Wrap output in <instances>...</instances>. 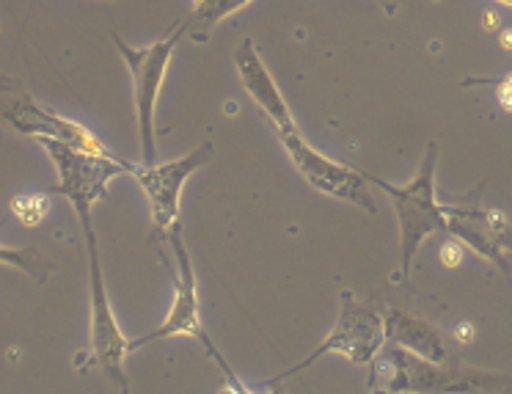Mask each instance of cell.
<instances>
[{"mask_svg": "<svg viewBox=\"0 0 512 394\" xmlns=\"http://www.w3.org/2000/svg\"><path fill=\"white\" fill-rule=\"evenodd\" d=\"M188 34L185 20L163 39H157L146 47H133L124 42L119 34H111L113 45L124 58V67L133 78V102H135V124H138V141H141V163L157 160V138H155V108L160 100V89L166 80L168 64L174 58V50Z\"/></svg>", "mask_w": 512, "mask_h": 394, "instance_id": "obj_4", "label": "cell"}, {"mask_svg": "<svg viewBox=\"0 0 512 394\" xmlns=\"http://www.w3.org/2000/svg\"><path fill=\"white\" fill-rule=\"evenodd\" d=\"M496 213H479V210H466V207H449L446 204V232L460 240L463 246L474 248L479 257L493 262L501 273L510 276V262L504 257L501 246V229L496 224Z\"/></svg>", "mask_w": 512, "mask_h": 394, "instance_id": "obj_12", "label": "cell"}, {"mask_svg": "<svg viewBox=\"0 0 512 394\" xmlns=\"http://www.w3.org/2000/svg\"><path fill=\"white\" fill-rule=\"evenodd\" d=\"M215 155V147L210 141H204L199 147L168 163H138L133 171V180L141 185L146 202H149V215L155 224L157 235H168L174 226L179 224V199L185 191V182L196 174V171L210 163Z\"/></svg>", "mask_w": 512, "mask_h": 394, "instance_id": "obj_9", "label": "cell"}, {"mask_svg": "<svg viewBox=\"0 0 512 394\" xmlns=\"http://www.w3.org/2000/svg\"><path fill=\"white\" fill-rule=\"evenodd\" d=\"M12 213L28 226H36L47 215V199L45 196H20L14 199Z\"/></svg>", "mask_w": 512, "mask_h": 394, "instance_id": "obj_16", "label": "cell"}, {"mask_svg": "<svg viewBox=\"0 0 512 394\" xmlns=\"http://www.w3.org/2000/svg\"><path fill=\"white\" fill-rule=\"evenodd\" d=\"M168 243H171V251H174V259H177V282H174V298H171V306H168L166 320L149 331L146 337H138L133 342V348H141V345H149V342H160V339H174V337H190L199 339L204 348L210 350V356L218 364L221 370L226 372L229 381L237 383V378L229 370V364L223 361V356L218 353V348L212 345V339L204 334V326H201V301H199V279H196V268H193V259H190V251L182 240V224H177L171 232H168ZM240 389V386H237ZM243 392V389H240Z\"/></svg>", "mask_w": 512, "mask_h": 394, "instance_id": "obj_7", "label": "cell"}, {"mask_svg": "<svg viewBox=\"0 0 512 394\" xmlns=\"http://www.w3.org/2000/svg\"><path fill=\"white\" fill-rule=\"evenodd\" d=\"M83 235H86V248H89L91 353H94L97 367L108 375V381H111L119 392H130L127 372H124V361H127L130 350H133V342L124 337L122 326H119V320L113 315L108 287H105V276H102V259L94 224L83 226Z\"/></svg>", "mask_w": 512, "mask_h": 394, "instance_id": "obj_5", "label": "cell"}, {"mask_svg": "<svg viewBox=\"0 0 512 394\" xmlns=\"http://www.w3.org/2000/svg\"><path fill=\"white\" fill-rule=\"evenodd\" d=\"M276 136H279L287 158L292 160V166L298 169V174L312 185L314 191L325 193L331 199H339V202L356 204L361 210H367L369 215L378 213V207H375L372 196H369L367 174L364 171H356L345 166V163H336V160L325 158L323 152H317L301 136L298 127L276 130Z\"/></svg>", "mask_w": 512, "mask_h": 394, "instance_id": "obj_8", "label": "cell"}, {"mask_svg": "<svg viewBox=\"0 0 512 394\" xmlns=\"http://www.w3.org/2000/svg\"><path fill=\"white\" fill-rule=\"evenodd\" d=\"M0 265H9V268H17V271L28 273L36 282H45L47 276H50V271H53V265H50L42 254L31 251V248L0 246Z\"/></svg>", "mask_w": 512, "mask_h": 394, "instance_id": "obj_15", "label": "cell"}, {"mask_svg": "<svg viewBox=\"0 0 512 394\" xmlns=\"http://www.w3.org/2000/svg\"><path fill=\"white\" fill-rule=\"evenodd\" d=\"M234 69L240 75L243 89L248 91V97L256 102V108L265 113V119L273 124V130H290L298 127L292 119V111L284 94H281L279 83L270 75L268 64L262 61L259 50L254 47L251 39H243L237 50H234Z\"/></svg>", "mask_w": 512, "mask_h": 394, "instance_id": "obj_11", "label": "cell"}, {"mask_svg": "<svg viewBox=\"0 0 512 394\" xmlns=\"http://www.w3.org/2000/svg\"><path fill=\"white\" fill-rule=\"evenodd\" d=\"M369 389L383 392H496L512 389V375L504 372L471 370L452 367L449 361H427L413 356L408 350L386 342L378 359L372 361V381Z\"/></svg>", "mask_w": 512, "mask_h": 394, "instance_id": "obj_1", "label": "cell"}, {"mask_svg": "<svg viewBox=\"0 0 512 394\" xmlns=\"http://www.w3.org/2000/svg\"><path fill=\"white\" fill-rule=\"evenodd\" d=\"M53 160L58 174L56 193L67 196L80 226L94 224V204L105 199L108 185L122 174L133 177L135 163L116 158L113 152H89L56 138H36Z\"/></svg>", "mask_w": 512, "mask_h": 394, "instance_id": "obj_3", "label": "cell"}, {"mask_svg": "<svg viewBox=\"0 0 512 394\" xmlns=\"http://www.w3.org/2000/svg\"><path fill=\"white\" fill-rule=\"evenodd\" d=\"M435 171H438V144L430 141L424 152L419 171L408 185H391L375 174H367L372 185H378L394 204L397 224H400V271L402 279H411L413 259L419 248L435 232H446V204L435 196Z\"/></svg>", "mask_w": 512, "mask_h": 394, "instance_id": "obj_2", "label": "cell"}, {"mask_svg": "<svg viewBox=\"0 0 512 394\" xmlns=\"http://www.w3.org/2000/svg\"><path fill=\"white\" fill-rule=\"evenodd\" d=\"M496 3H504V6H510L512 9V0H496Z\"/></svg>", "mask_w": 512, "mask_h": 394, "instance_id": "obj_18", "label": "cell"}, {"mask_svg": "<svg viewBox=\"0 0 512 394\" xmlns=\"http://www.w3.org/2000/svg\"><path fill=\"white\" fill-rule=\"evenodd\" d=\"M383 326H386V342H391V345L408 350L419 359L449 361L438 328L433 323H427L424 317L405 312V309H389L386 317H383Z\"/></svg>", "mask_w": 512, "mask_h": 394, "instance_id": "obj_13", "label": "cell"}, {"mask_svg": "<svg viewBox=\"0 0 512 394\" xmlns=\"http://www.w3.org/2000/svg\"><path fill=\"white\" fill-rule=\"evenodd\" d=\"M386 345V326H383V317L378 312H372L367 304H361L356 295L350 290H342L339 298V317H336L334 328L328 331V337L317 345V348L287 372L276 375V381L270 383L268 389H273L276 383L284 378H292L295 372L309 370L314 361L323 359L328 353H339L353 364L361 367H372V361L378 359V353Z\"/></svg>", "mask_w": 512, "mask_h": 394, "instance_id": "obj_6", "label": "cell"}, {"mask_svg": "<svg viewBox=\"0 0 512 394\" xmlns=\"http://www.w3.org/2000/svg\"><path fill=\"white\" fill-rule=\"evenodd\" d=\"M0 119L6 124H12L17 133L31 138H56V141H67L80 149L89 152H111L102 144L100 138L94 136L91 130H86L83 124L72 122L58 116L56 111H50L45 105H39L31 100L28 94H14V97H0Z\"/></svg>", "mask_w": 512, "mask_h": 394, "instance_id": "obj_10", "label": "cell"}, {"mask_svg": "<svg viewBox=\"0 0 512 394\" xmlns=\"http://www.w3.org/2000/svg\"><path fill=\"white\" fill-rule=\"evenodd\" d=\"M460 259H463V251H460L457 243H449V246L441 248V262H444L446 268H455V265H460Z\"/></svg>", "mask_w": 512, "mask_h": 394, "instance_id": "obj_17", "label": "cell"}, {"mask_svg": "<svg viewBox=\"0 0 512 394\" xmlns=\"http://www.w3.org/2000/svg\"><path fill=\"white\" fill-rule=\"evenodd\" d=\"M248 3L254 0H193V12L185 20L188 34L193 39H207L215 31V25H221L226 17L245 9Z\"/></svg>", "mask_w": 512, "mask_h": 394, "instance_id": "obj_14", "label": "cell"}]
</instances>
